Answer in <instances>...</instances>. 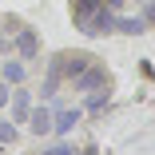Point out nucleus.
<instances>
[{"instance_id":"f257e3e1","label":"nucleus","mask_w":155,"mask_h":155,"mask_svg":"<svg viewBox=\"0 0 155 155\" xmlns=\"http://www.w3.org/2000/svg\"><path fill=\"white\" fill-rule=\"evenodd\" d=\"M91 60H96L91 52H60V56L52 60V64L60 68V76H64V80L72 84V80H76V76H80V72H84L87 64H91Z\"/></svg>"},{"instance_id":"f03ea898","label":"nucleus","mask_w":155,"mask_h":155,"mask_svg":"<svg viewBox=\"0 0 155 155\" xmlns=\"http://www.w3.org/2000/svg\"><path fill=\"white\" fill-rule=\"evenodd\" d=\"M72 87L76 91H96V87H107V68L100 64V60H91V64L72 80Z\"/></svg>"},{"instance_id":"7ed1b4c3","label":"nucleus","mask_w":155,"mask_h":155,"mask_svg":"<svg viewBox=\"0 0 155 155\" xmlns=\"http://www.w3.org/2000/svg\"><path fill=\"white\" fill-rule=\"evenodd\" d=\"M12 48L20 60H36L40 56V36H36V28H20V32H12Z\"/></svg>"},{"instance_id":"20e7f679","label":"nucleus","mask_w":155,"mask_h":155,"mask_svg":"<svg viewBox=\"0 0 155 155\" xmlns=\"http://www.w3.org/2000/svg\"><path fill=\"white\" fill-rule=\"evenodd\" d=\"M80 32H84V36H107V32H115V12H111V8L104 4V8H100L96 16H91V20H87V24L80 28Z\"/></svg>"},{"instance_id":"39448f33","label":"nucleus","mask_w":155,"mask_h":155,"mask_svg":"<svg viewBox=\"0 0 155 155\" xmlns=\"http://www.w3.org/2000/svg\"><path fill=\"white\" fill-rule=\"evenodd\" d=\"M80 119H84V107H60V111H52V131L56 135H68Z\"/></svg>"},{"instance_id":"423d86ee","label":"nucleus","mask_w":155,"mask_h":155,"mask_svg":"<svg viewBox=\"0 0 155 155\" xmlns=\"http://www.w3.org/2000/svg\"><path fill=\"white\" fill-rule=\"evenodd\" d=\"M28 111H32V96L16 84V91H12V123H28Z\"/></svg>"},{"instance_id":"0eeeda50","label":"nucleus","mask_w":155,"mask_h":155,"mask_svg":"<svg viewBox=\"0 0 155 155\" xmlns=\"http://www.w3.org/2000/svg\"><path fill=\"white\" fill-rule=\"evenodd\" d=\"M100 8H104V0H76V4H72V20H76V28H84Z\"/></svg>"},{"instance_id":"6e6552de","label":"nucleus","mask_w":155,"mask_h":155,"mask_svg":"<svg viewBox=\"0 0 155 155\" xmlns=\"http://www.w3.org/2000/svg\"><path fill=\"white\" fill-rule=\"evenodd\" d=\"M28 127H32V135H48L52 131V107H32L28 111Z\"/></svg>"},{"instance_id":"1a4fd4ad","label":"nucleus","mask_w":155,"mask_h":155,"mask_svg":"<svg viewBox=\"0 0 155 155\" xmlns=\"http://www.w3.org/2000/svg\"><path fill=\"white\" fill-rule=\"evenodd\" d=\"M24 76H28V64H24V60H4V64H0V80H4V84H24Z\"/></svg>"},{"instance_id":"9d476101","label":"nucleus","mask_w":155,"mask_h":155,"mask_svg":"<svg viewBox=\"0 0 155 155\" xmlns=\"http://www.w3.org/2000/svg\"><path fill=\"white\" fill-rule=\"evenodd\" d=\"M115 32L139 36V32H147V20H143V16H119V12H115Z\"/></svg>"},{"instance_id":"9b49d317","label":"nucleus","mask_w":155,"mask_h":155,"mask_svg":"<svg viewBox=\"0 0 155 155\" xmlns=\"http://www.w3.org/2000/svg\"><path fill=\"white\" fill-rule=\"evenodd\" d=\"M60 84H64V76H60V68L48 60V76H44V87H40V96H56V91H60Z\"/></svg>"},{"instance_id":"f8f14e48","label":"nucleus","mask_w":155,"mask_h":155,"mask_svg":"<svg viewBox=\"0 0 155 155\" xmlns=\"http://www.w3.org/2000/svg\"><path fill=\"white\" fill-rule=\"evenodd\" d=\"M104 104H107V87H96V91H91V100H87L84 107H87V111H100Z\"/></svg>"},{"instance_id":"ddd939ff","label":"nucleus","mask_w":155,"mask_h":155,"mask_svg":"<svg viewBox=\"0 0 155 155\" xmlns=\"http://www.w3.org/2000/svg\"><path fill=\"white\" fill-rule=\"evenodd\" d=\"M16 139V127H12V119H0V143H12Z\"/></svg>"},{"instance_id":"4468645a","label":"nucleus","mask_w":155,"mask_h":155,"mask_svg":"<svg viewBox=\"0 0 155 155\" xmlns=\"http://www.w3.org/2000/svg\"><path fill=\"white\" fill-rule=\"evenodd\" d=\"M143 20H147V24H155V0H147V8H143Z\"/></svg>"},{"instance_id":"2eb2a0df","label":"nucleus","mask_w":155,"mask_h":155,"mask_svg":"<svg viewBox=\"0 0 155 155\" xmlns=\"http://www.w3.org/2000/svg\"><path fill=\"white\" fill-rule=\"evenodd\" d=\"M8 96H12V91H8V84H4V80H0V107H4V104H8Z\"/></svg>"},{"instance_id":"dca6fc26","label":"nucleus","mask_w":155,"mask_h":155,"mask_svg":"<svg viewBox=\"0 0 155 155\" xmlns=\"http://www.w3.org/2000/svg\"><path fill=\"white\" fill-rule=\"evenodd\" d=\"M104 4H107L111 12H119V8H123V0H104Z\"/></svg>"},{"instance_id":"f3484780","label":"nucleus","mask_w":155,"mask_h":155,"mask_svg":"<svg viewBox=\"0 0 155 155\" xmlns=\"http://www.w3.org/2000/svg\"><path fill=\"white\" fill-rule=\"evenodd\" d=\"M0 48H4V28H0Z\"/></svg>"},{"instance_id":"a211bd4d","label":"nucleus","mask_w":155,"mask_h":155,"mask_svg":"<svg viewBox=\"0 0 155 155\" xmlns=\"http://www.w3.org/2000/svg\"><path fill=\"white\" fill-rule=\"evenodd\" d=\"M143 4H147V0H143Z\"/></svg>"}]
</instances>
